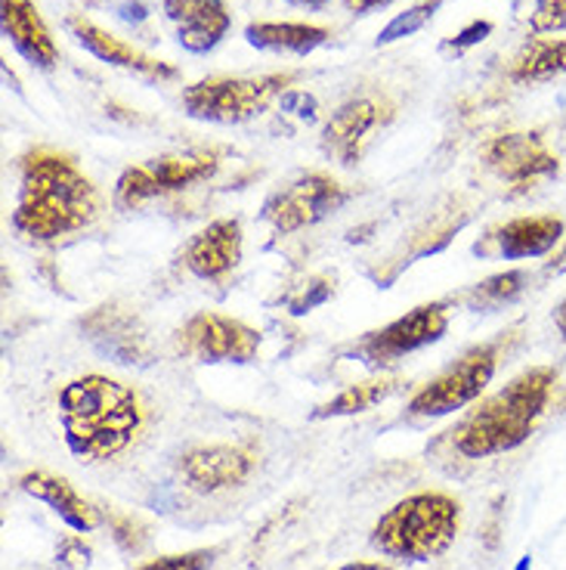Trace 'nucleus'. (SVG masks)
Instances as JSON below:
<instances>
[{
	"label": "nucleus",
	"mask_w": 566,
	"mask_h": 570,
	"mask_svg": "<svg viewBox=\"0 0 566 570\" xmlns=\"http://www.w3.org/2000/svg\"><path fill=\"white\" fill-rule=\"evenodd\" d=\"M100 217V193L78 171L69 156L38 149L22 161L19 205L13 212L16 233L34 243H53L90 227Z\"/></svg>",
	"instance_id": "f257e3e1"
},
{
	"label": "nucleus",
	"mask_w": 566,
	"mask_h": 570,
	"mask_svg": "<svg viewBox=\"0 0 566 570\" xmlns=\"http://www.w3.org/2000/svg\"><path fill=\"white\" fill-rule=\"evenodd\" d=\"M59 425L81 462L125 453L142 428L137 391L109 375H81L59 391Z\"/></svg>",
	"instance_id": "f03ea898"
},
{
	"label": "nucleus",
	"mask_w": 566,
	"mask_h": 570,
	"mask_svg": "<svg viewBox=\"0 0 566 570\" xmlns=\"http://www.w3.org/2000/svg\"><path fill=\"white\" fill-rule=\"evenodd\" d=\"M554 379L557 372L552 366L520 372L498 394L483 400L480 410L467 415L455 431V450L467 459H486L520 446L548 406Z\"/></svg>",
	"instance_id": "7ed1b4c3"
},
{
	"label": "nucleus",
	"mask_w": 566,
	"mask_h": 570,
	"mask_svg": "<svg viewBox=\"0 0 566 570\" xmlns=\"http://www.w3.org/2000/svg\"><path fill=\"white\" fill-rule=\"evenodd\" d=\"M461 505L446 493H415L397 502L371 530V546L403 561H430L453 546Z\"/></svg>",
	"instance_id": "20e7f679"
},
{
	"label": "nucleus",
	"mask_w": 566,
	"mask_h": 570,
	"mask_svg": "<svg viewBox=\"0 0 566 570\" xmlns=\"http://www.w3.org/2000/svg\"><path fill=\"white\" fill-rule=\"evenodd\" d=\"M298 81L295 71H276L260 78H208L183 90V109L196 121L211 125H241L251 121L276 97L288 94V87Z\"/></svg>",
	"instance_id": "39448f33"
},
{
	"label": "nucleus",
	"mask_w": 566,
	"mask_h": 570,
	"mask_svg": "<svg viewBox=\"0 0 566 570\" xmlns=\"http://www.w3.org/2000/svg\"><path fill=\"white\" fill-rule=\"evenodd\" d=\"M217 168H220V149H189L177 156L152 158L118 177L115 202L121 208H137L156 196H168V193H180L186 186L201 184L214 177Z\"/></svg>",
	"instance_id": "423d86ee"
},
{
	"label": "nucleus",
	"mask_w": 566,
	"mask_h": 570,
	"mask_svg": "<svg viewBox=\"0 0 566 570\" xmlns=\"http://www.w3.org/2000/svg\"><path fill=\"white\" fill-rule=\"evenodd\" d=\"M496 366L498 344H480V347L467 351L455 366L439 372L430 385L421 387L409 400V413L437 419V415H449L455 410H461V406L474 403L486 391V385L496 375Z\"/></svg>",
	"instance_id": "0eeeda50"
},
{
	"label": "nucleus",
	"mask_w": 566,
	"mask_h": 570,
	"mask_svg": "<svg viewBox=\"0 0 566 570\" xmlns=\"http://www.w3.org/2000/svg\"><path fill=\"white\" fill-rule=\"evenodd\" d=\"M180 354L199 363H251L260 351V332L224 314H196L177 332Z\"/></svg>",
	"instance_id": "6e6552de"
},
{
	"label": "nucleus",
	"mask_w": 566,
	"mask_h": 570,
	"mask_svg": "<svg viewBox=\"0 0 566 570\" xmlns=\"http://www.w3.org/2000/svg\"><path fill=\"white\" fill-rule=\"evenodd\" d=\"M347 202L344 186L328 174H307L291 186L272 193L264 205V220L276 233H295L326 220Z\"/></svg>",
	"instance_id": "1a4fd4ad"
},
{
	"label": "nucleus",
	"mask_w": 566,
	"mask_h": 570,
	"mask_svg": "<svg viewBox=\"0 0 566 570\" xmlns=\"http://www.w3.org/2000/svg\"><path fill=\"white\" fill-rule=\"evenodd\" d=\"M446 328H449L446 304L434 301V304H421L406 316H399L378 332L366 335L356 351L366 356V363L381 370V366H394L403 356L421 351L427 344L439 342L446 335Z\"/></svg>",
	"instance_id": "9d476101"
},
{
	"label": "nucleus",
	"mask_w": 566,
	"mask_h": 570,
	"mask_svg": "<svg viewBox=\"0 0 566 570\" xmlns=\"http://www.w3.org/2000/svg\"><path fill=\"white\" fill-rule=\"evenodd\" d=\"M486 165L510 184L526 186L560 171V158L548 153L538 134H505L486 149Z\"/></svg>",
	"instance_id": "9b49d317"
},
{
	"label": "nucleus",
	"mask_w": 566,
	"mask_h": 570,
	"mask_svg": "<svg viewBox=\"0 0 566 570\" xmlns=\"http://www.w3.org/2000/svg\"><path fill=\"white\" fill-rule=\"evenodd\" d=\"M251 469H255V456L241 446H229V443L196 446L180 459L183 481L199 493H220L229 487L245 484Z\"/></svg>",
	"instance_id": "f8f14e48"
},
{
	"label": "nucleus",
	"mask_w": 566,
	"mask_h": 570,
	"mask_svg": "<svg viewBox=\"0 0 566 570\" xmlns=\"http://www.w3.org/2000/svg\"><path fill=\"white\" fill-rule=\"evenodd\" d=\"M69 29L71 35L78 38V43H81L85 50H90L93 57L102 59V62H109V66H118V69L133 71V75H140L146 81H158V85H161V81H173V78L180 75L170 62H161V59L142 53L133 43H125L121 38L102 31L100 26H93L85 16H71Z\"/></svg>",
	"instance_id": "ddd939ff"
},
{
	"label": "nucleus",
	"mask_w": 566,
	"mask_h": 570,
	"mask_svg": "<svg viewBox=\"0 0 566 570\" xmlns=\"http://www.w3.org/2000/svg\"><path fill=\"white\" fill-rule=\"evenodd\" d=\"M165 16L177 26V38L189 53H208L229 31L224 0H165Z\"/></svg>",
	"instance_id": "4468645a"
},
{
	"label": "nucleus",
	"mask_w": 566,
	"mask_h": 570,
	"mask_svg": "<svg viewBox=\"0 0 566 570\" xmlns=\"http://www.w3.org/2000/svg\"><path fill=\"white\" fill-rule=\"evenodd\" d=\"M183 261L189 273L199 279H224L241 261V224L239 220H214L192 236L186 245Z\"/></svg>",
	"instance_id": "2eb2a0df"
},
{
	"label": "nucleus",
	"mask_w": 566,
	"mask_h": 570,
	"mask_svg": "<svg viewBox=\"0 0 566 570\" xmlns=\"http://www.w3.org/2000/svg\"><path fill=\"white\" fill-rule=\"evenodd\" d=\"M0 19H3V35L31 66L38 69L57 66V41L31 0H0Z\"/></svg>",
	"instance_id": "dca6fc26"
},
{
	"label": "nucleus",
	"mask_w": 566,
	"mask_h": 570,
	"mask_svg": "<svg viewBox=\"0 0 566 570\" xmlns=\"http://www.w3.org/2000/svg\"><path fill=\"white\" fill-rule=\"evenodd\" d=\"M381 121V106L375 100H350L328 118L322 130V149L340 165H356L363 156L366 134Z\"/></svg>",
	"instance_id": "f3484780"
},
{
	"label": "nucleus",
	"mask_w": 566,
	"mask_h": 570,
	"mask_svg": "<svg viewBox=\"0 0 566 570\" xmlns=\"http://www.w3.org/2000/svg\"><path fill=\"white\" fill-rule=\"evenodd\" d=\"M564 239V220L560 217H520L493 233V248H483L477 255H498L508 261L542 257Z\"/></svg>",
	"instance_id": "a211bd4d"
},
{
	"label": "nucleus",
	"mask_w": 566,
	"mask_h": 570,
	"mask_svg": "<svg viewBox=\"0 0 566 570\" xmlns=\"http://www.w3.org/2000/svg\"><path fill=\"white\" fill-rule=\"evenodd\" d=\"M87 335L100 347L102 354L112 356L115 363H140L146 356V332L140 320L118 307H100L87 316Z\"/></svg>",
	"instance_id": "6ab92c4d"
},
{
	"label": "nucleus",
	"mask_w": 566,
	"mask_h": 570,
	"mask_svg": "<svg viewBox=\"0 0 566 570\" xmlns=\"http://www.w3.org/2000/svg\"><path fill=\"white\" fill-rule=\"evenodd\" d=\"M19 487H22L29 497L47 502V505H50L71 530H78V533H90V530L100 524L97 509L78 497L75 487H71L66 478H53V474H47V471H29V474L19 478Z\"/></svg>",
	"instance_id": "aec40b11"
},
{
	"label": "nucleus",
	"mask_w": 566,
	"mask_h": 570,
	"mask_svg": "<svg viewBox=\"0 0 566 570\" xmlns=\"http://www.w3.org/2000/svg\"><path fill=\"white\" fill-rule=\"evenodd\" d=\"M245 41L257 50H279V53L307 57L328 41V29L307 26V22H251L245 29Z\"/></svg>",
	"instance_id": "412c9836"
},
{
	"label": "nucleus",
	"mask_w": 566,
	"mask_h": 570,
	"mask_svg": "<svg viewBox=\"0 0 566 570\" xmlns=\"http://www.w3.org/2000/svg\"><path fill=\"white\" fill-rule=\"evenodd\" d=\"M566 71V41H529L514 59V81H545Z\"/></svg>",
	"instance_id": "4be33fe9"
},
{
	"label": "nucleus",
	"mask_w": 566,
	"mask_h": 570,
	"mask_svg": "<svg viewBox=\"0 0 566 570\" xmlns=\"http://www.w3.org/2000/svg\"><path fill=\"white\" fill-rule=\"evenodd\" d=\"M397 385V379H371V382H359V385L344 387L338 397H331L328 403H322V406L312 413V419H338V415L366 413L375 403H381L387 394H394Z\"/></svg>",
	"instance_id": "5701e85b"
},
{
	"label": "nucleus",
	"mask_w": 566,
	"mask_h": 570,
	"mask_svg": "<svg viewBox=\"0 0 566 570\" xmlns=\"http://www.w3.org/2000/svg\"><path fill=\"white\" fill-rule=\"evenodd\" d=\"M526 288V273L524 271H508L498 273V276H489L483 279L474 288H467L461 301H465L470 311H498L505 307L514 298H520V292Z\"/></svg>",
	"instance_id": "b1692460"
},
{
	"label": "nucleus",
	"mask_w": 566,
	"mask_h": 570,
	"mask_svg": "<svg viewBox=\"0 0 566 570\" xmlns=\"http://www.w3.org/2000/svg\"><path fill=\"white\" fill-rule=\"evenodd\" d=\"M439 3H443V0H421V3L409 7L406 13H399L397 19H390L381 29V35H378V47H381V43L403 41V38H409L415 31L425 29L427 22L434 19V13L439 10Z\"/></svg>",
	"instance_id": "393cba45"
},
{
	"label": "nucleus",
	"mask_w": 566,
	"mask_h": 570,
	"mask_svg": "<svg viewBox=\"0 0 566 570\" xmlns=\"http://www.w3.org/2000/svg\"><path fill=\"white\" fill-rule=\"evenodd\" d=\"M217 558V549H196V552H180V556H165L156 561H146L137 570H208Z\"/></svg>",
	"instance_id": "a878e982"
},
{
	"label": "nucleus",
	"mask_w": 566,
	"mask_h": 570,
	"mask_svg": "<svg viewBox=\"0 0 566 570\" xmlns=\"http://www.w3.org/2000/svg\"><path fill=\"white\" fill-rule=\"evenodd\" d=\"M529 26L536 35L548 31H566V0H536V10Z\"/></svg>",
	"instance_id": "bb28decb"
},
{
	"label": "nucleus",
	"mask_w": 566,
	"mask_h": 570,
	"mask_svg": "<svg viewBox=\"0 0 566 570\" xmlns=\"http://www.w3.org/2000/svg\"><path fill=\"white\" fill-rule=\"evenodd\" d=\"M112 521V533H115V542L125 549V552H140L142 546H146V540H149V533H146V528H142L140 521L133 518V514H112L109 518Z\"/></svg>",
	"instance_id": "cd10ccee"
},
{
	"label": "nucleus",
	"mask_w": 566,
	"mask_h": 570,
	"mask_svg": "<svg viewBox=\"0 0 566 570\" xmlns=\"http://www.w3.org/2000/svg\"><path fill=\"white\" fill-rule=\"evenodd\" d=\"M59 564L69 570H87V564H90V549L85 546V540H78V537H71V540H66L62 546H59Z\"/></svg>",
	"instance_id": "c85d7f7f"
},
{
	"label": "nucleus",
	"mask_w": 566,
	"mask_h": 570,
	"mask_svg": "<svg viewBox=\"0 0 566 570\" xmlns=\"http://www.w3.org/2000/svg\"><path fill=\"white\" fill-rule=\"evenodd\" d=\"M328 295H331V283L316 279V283H310V292H304L300 298L291 301V314H307L312 307H319L322 301H328Z\"/></svg>",
	"instance_id": "c756f323"
},
{
	"label": "nucleus",
	"mask_w": 566,
	"mask_h": 570,
	"mask_svg": "<svg viewBox=\"0 0 566 570\" xmlns=\"http://www.w3.org/2000/svg\"><path fill=\"white\" fill-rule=\"evenodd\" d=\"M489 35H493V22H480V19H477V22H470L465 31H458L446 47H449V50H467V47H474V43L486 41Z\"/></svg>",
	"instance_id": "7c9ffc66"
},
{
	"label": "nucleus",
	"mask_w": 566,
	"mask_h": 570,
	"mask_svg": "<svg viewBox=\"0 0 566 570\" xmlns=\"http://www.w3.org/2000/svg\"><path fill=\"white\" fill-rule=\"evenodd\" d=\"M282 109L285 112L298 115L304 121H312V118H316V100H312L310 94H304V90H288L282 97Z\"/></svg>",
	"instance_id": "2f4dec72"
},
{
	"label": "nucleus",
	"mask_w": 566,
	"mask_h": 570,
	"mask_svg": "<svg viewBox=\"0 0 566 570\" xmlns=\"http://www.w3.org/2000/svg\"><path fill=\"white\" fill-rule=\"evenodd\" d=\"M350 13H368V10H378V7H387L390 0H344Z\"/></svg>",
	"instance_id": "473e14b6"
},
{
	"label": "nucleus",
	"mask_w": 566,
	"mask_h": 570,
	"mask_svg": "<svg viewBox=\"0 0 566 570\" xmlns=\"http://www.w3.org/2000/svg\"><path fill=\"white\" fill-rule=\"evenodd\" d=\"M338 570H394V568H387V564H381V561H354V564H344V568Z\"/></svg>",
	"instance_id": "72a5a7b5"
},
{
	"label": "nucleus",
	"mask_w": 566,
	"mask_h": 570,
	"mask_svg": "<svg viewBox=\"0 0 566 570\" xmlns=\"http://www.w3.org/2000/svg\"><path fill=\"white\" fill-rule=\"evenodd\" d=\"M554 326H557V332L566 338V298L557 304V311H554Z\"/></svg>",
	"instance_id": "f704fd0d"
},
{
	"label": "nucleus",
	"mask_w": 566,
	"mask_h": 570,
	"mask_svg": "<svg viewBox=\"0 0 566 570\" xmlns=\"http://www.w3.org/2000/svg\"><path fill=\"white\" fill-rule=\"evenodd\" d=\"M548 273H566V245L560 248V255L554 257L552 264H548Z\"/></svg>",
	"instance_id": "c9c22d12"
},
{
	"label": "nucleus",
	"mask_w": 566,
	"mask_h": 570,
	"mask_svg": "<svg viewBox=\"0 0 566 570\" xmlns=\"http://www.w3.org/2000/svg\"><path fill=\"white\" fill-rule=\"evenodd\" d=\"M288 3H298V7H326L328 0H288Z\"/></svg>",
	"instance_id": "e433bc0d"
},
{
	"label": "nucleus",
	"mask_w": 566,
	"mask_h": 570,
	"mask_svg": "<svg viewBox=\"0 0 566 570\" xmlns=\"http://www.w3.org/2000/svg\"><path fill=\"white\" fill-rule=\"evenodd\" d=\"M517 570H529V558H524V561H520V568Z\"/></svg>",
	"instance_id": "4c0bfd02"
},
{
	"label": "nucleus",
	"mask_w": 566,
	"mask_h": 570,
	"mask_svg": "<svg viewBox=\"0 0 566 570\" xmlns=\"http://www.w3.org/2000/svg\"><path fill=\"white\" fill-rule=\"evenodd\" d=\"M564 406H566V403H564Z\"/></svg>",
	"instance_id": "58836bf2"
}]
</instances>
